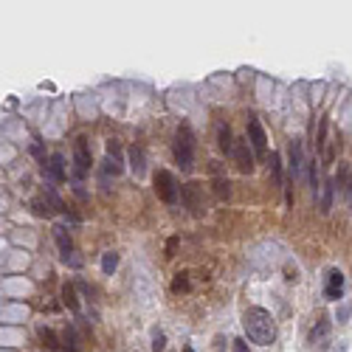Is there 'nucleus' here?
Wrapping results in <instances>:
<instances>
[{
	"mask_svg": "<svg viewBox=\"0 0 352 352\" xmlns=\"http://www.w3.org/2000/svg\"><path fill=\"white\" fill-rule=\"evenodd\" d=\"M243 327H245V335L259 346L273 344V338H276V324H273V316L265 307H248L245 310L243 313Z\"/></svg>",
	"mask_w": 352,
	"mask_h": 352,
	"instance_id": "f257e3e1",
	"label": "nucleus"
},
{
	"mask_svg": "<svg viewBox=\"0 0 352 352\" xmlns=\"http://www.w3.org/2000/svg\"><path fill=\"white\" fill-rule=\"evenodd\" d=\"M175 161L183 172H192V166H194V133L189 124H181L175 133Z\"/></svg>",
	"mask_w": 352,
	"mask_h": 352,
	"instance_id": "f03ea898",
	"label": "nucleus"
},
{
	"mask_svg": "<svg viewBox=\"0 0 352 352\" xmlns=\"http://www.w3.org/2000/svg\"><path fill=\"white\" fill-rule=\"evenodd\" d=\"M155 194L166 206H175L178 203V183H175V175L169 169H158L155 172Z\"/></svg>",
	"mask_w": 352,
	"mask_h": 352,
	"instance_id": "7ed1b4c3",
	"label": "nucleus"
},
{
	"mask_svg": "<svg viewBox=\"0 0 352 352\" xmlns=\"http://www.w3.org/2000/svg\"><path fill=\"white\" fill-rule=\"evenodd\" d=\"M73 181L79 183L82 178H85V172L91 169V164H93V158H91V146H87V138L85 135H79V138L73 141Z\"/></svg>",
	"mask_w": 352,
	"mask_h": 352,
	"instance_id": "20e7f679",
	"label": "nucleus"
},
{
	"mask_svg": "<svg viewBox=\"0 0 352 352\" xmlns=\"http://www.w3.org/2000/svg\"><path fill=\"white\" fill-rule=\"evenodd\" d=\"M231 155H234V164L243 175H251L254 172V152H251L248 141L245 138H234V146H231Z\"/></svg>",
	"mask_w": 352,
	"mask_h": 352,
	"instance_id": "39448f33",
	"label": "nucleus"
},
{
	"mask_svg": "<svg viewBox=\"0 0 352 352\" xmlns=\"http://www.w3.org/2000/svg\"><path fill=\"white\" fill-rule=\"evenodd\" d=\"M248 146H251V152L254 155H265L268 152V135H265V130H262V124H259V119L256 115H251V122H248Z\"/></svg>",
	"mask_w": 352,
	"mask_h": 352,
	"instance_id": "423d86ee",
	"label": "nucleus"
},
{
	"mask_svg": "<svg viewBox=\"0 0 352 352\" xmlns=\"http://www.w3.org/2000/svg\"><path fill=\"white\" fill-rule=\"evenodd\" d=\"M316 146H318V155H321V164H333V141H330V122L327 119H321L318 122V141H316Z\"/></svg>",
	"mask_w": 352,
	"mask_h": 352,
	"instance_id": "0eeeda50",
	"label": "nucleus"
},
{
	"mask_svg": "<svg viewBox=\"0 0 352 352\" xmlns=\"http://www.w3.org/2000/svg\"><path fill=\"white\" fill-rule=\"evenodd\" d=\"M200 192H203V186H200L197 181H189L186 186H183V197H186V206H189V212H192L194 217H200V214H203Z\"/></svg>",
	"mask_w": 352,
	"mask_h": 352,
	"instance_id": "6e6552de",
	"label": "nucleus"
},
{
	"mask_svg": "<svg viewBox=\"0 0 352 352\" xmlns=\"http://www.w3.org/2000/svg\"><path fill=\"white\" fill-rule=\"evenodd\" d=\"M324 296L330 299V302H338L341 296H344V273L341 271H330L327 273V285H324Z\"/></svg>",
	"mask_w": 352,
	"mask_h": 352,
	"instance_id": "1a4fd4ad",
	"label": "nucleus"
},
{
	"mask_svg": "<svg viewBox=\"0 0 352 352\" xmlns=\"http://www.w3.org/2000/svg\"><path fill=\"white\" fill-rule=\"evenodd\" d=\"M127 158H130V169H133V175L141 181V178L146 175V155H144V146L133 144V146H130V152H127Z\"/></svg>",
	"mask_w": 352,
	"mask_h": 352,
	"instance_id": "9d476101",
	"label": "nucleus"
},
{
	"mask_svg": "<svg viewBox=\"0 0 352 352\" xmlns=\"http://www.w3.org/2000/svg\"><path fill=\"white\" fill-rule=\"evenodd\" d=\"M302 166H304V155H302V141L293 138L290 141V181H299L302 178Z\"/></svg>",
	"mask_w": 352,
	"mask_h": 352,
	"instance_id": "9b49d317",
	"label": "nucleus"
},
{
	"mask_svg": "<svg viewBox=\"0 0 352 352\" xmlns=\"http://www.w3.org/2000/svg\"><path fill=\"white\" fill-rule=\"evenodd\" d=\"M45 169H48V175L54 178L56 183H65L68 181V169H65V155H60V152H54L48 158V164H45Z\"/></svg>",
	"mask_w": 352,
	"mask_h": 352,
	"instance_id": "f8f14e48",
	"label": "nucleus"
},
{
	"mask_svg": "<svg viewBox=\"0 0 352 352\" xmlns=\"http://www.w3.org/2000/svg\"><path fill=\"white\" fill-rule=\"evenodd\" d=\"M54 240H56V248H60L62 256L73 254V240H71V234H68L65 225H54Z\"/></svg>",
	"mask_w": 352,
	"mask_h": 352,
	"instance_id": "ddd939ff",
	"label": "nucleus"
},
{
	"mask_svg": "<svg viewBox=\"0 0 352 352\" xmlns=\"http://www.w3.org/2000/svg\"><path fill=\"white\" fill-rule=\"evenodd\" d=\"M214 194H217V200H228L231 194V183L225 175H220V169L214 166Z\"/></svg>",
	"mask_w": 352,
	"mask_h": 352,
	"instance_id": "4468645a",
	"label": "nucleus"
},
{
	"mask_svg": "<svg viewBox=\"0 0 352 352\" xmlns=\"http://www.w3.org/2000/svg\"><path fill=\"white\" fill-rule=\"evenodd\" d=\"M62 302L68 304V310H71V313H79V296H76V285L65 282V287H62Z\"/></svg>",
	"mask_w": 352,
	"mask_h": 352,
	"instance_id": "2eb2a0df",
	"label": "nucleus"
},
{
	"mask_svg": "<svg viewBox=\"0 0 352 352\" xmlns=\"http://www.w3.org/2000/svg\"><path fill=\"white\" fill-rule=\"evenodd\" d=\"M333 194H335V183H333V178H327L321 186V214H330V209H333Z\"/></svg>",
	"mask_w": 352,
	"mask_h": 352,
	"instance_id": "dca6fc26",
	"label": "nucleus"
},
{
	"mask_svg": "<svg viewBox=\"0 0 352 352\" xmlns=\"http://www.w3.org/2000/svg\"><path fill=\"white\" fill-rule=\"evenodd\" d=\"M330 333V318L324 316L321 321H318V327H313V333H310V344H321L324 338H327Z\"/></svg>",
	"mask_w": 352,
	"mask_h": 352,
	"instance_id": "f3484780",
	"label": "nucleus"
},
{
	"mask_svg": "<svg viewBox=\"0 0 352 352\" xmlns=\"http://www.w3.org/2000/svg\"><path fill=\"white\" fill-rule=\"evenodd\" d=\"M62 346H65L68 352H79V338H76V330L73 327L62 330Z\"/></svg>",
	"mask_w": 352,
	"mask_h": 352,
	"instance_id": "a211bd4d",
	"label": "nucleus"
},
{
	"mask_svg": "<svg viewBox=\"0 0 352 352\" xmlns=\"http://www.w3.org/2000/svg\"><path fill=\"white\" fill-rule=\"evenodd\" d=\"M231 146H234V135H231V127L228 124H220V150L225 155H231Z\"/></svg>",
	"mask_w": 352,
	"mask_h": 352,
	"instance_id": "6ab92c4d",
	"label": "nucleus"
},
{
	"mask_svg": "<svg viewBox=\"0 0 352 352\" xmlns=\"http://www.w3.org/2000/svg\"><path fill=\"white\" fill-rule=\"evenodd\" d=\"M40 341H43L48 349H56V346H60V338H56V333L51 327H40Z\"/></svg>",
	"mask_w": 352,
	"mask_h": 352,
	"instance_id": "aec40b11",
	"label": "nucleus"
},
{
	"mask_svg": "<svg viewBox=\"0 0 352 352\" xmlns=\"http://www.w3.org/2000/svg\"><path fill=\"white\" fill-rule=\"evenodd\" d=\"M115 268H119V254H115V251H107V254L102 256V271L104 273H113Z\"/></svg>",
	"mask_w": 352,
	"mask_h": 352,
	"instance_id": "412c9836",
	"label": "nucleus"
},
{
	"mask_svg": "<svg viewBox=\"0 0 352 352\" xmlns=\"http://www.w3.org/2000/svg\"><path fill=\"white\" fill-rule=\"evenodd\" d=\"M271 169H273V178H276V183H285V178H282V161H279V152H271Z\"/></svg>",
	"mask_w": 352,
	"mask_h": 352,
	"instance_id": "4be33fe9",
	"label": "nucleus"
},
{
	"mask_svg": "<svg viewBox=\"0 0 352 352\" xmlns=\"http://www.w3.org/2000/svg\"><path fill=\"white\" fill-rule=\"evenodd\" d=\"M172 290L175 293H186L189 290V273H178L175 279H172Z\"/></svg>",
	"mask_w": 352,
	"mask_h": 352,
	"instance_id": "5701e85b",
	"label": "nucleus"
},
{
	"mask_svg": "<svg viewBox=\"0 0 352 352\" xmlns=\"http://www.w3.org/2000/svg\"><path fill=\"white\" fill-rule=\"evenodd\" d=\"M164 349H166V335L161 330H155L152 333V352H164Z\"/></svg>",
	"mask_w": 352,
	"mask_h": 352,
	"instance_id": "b1692460",
	"label": "nucleus"
},
{
	"mask_svg": "<svg viewBox=\"0 0 352 352\" xmlns=\"http://www.w3.org/2000/svg\"><path fill=\"white\" fill-rule=\"evenodd\" d=\"M107 158L115 161V164H122V150H119L115 141H107Z\"/></svg>",
	"mask_w": 352,
	"mask_h": 352,
	"instance_id": "393cba45",
	"label": "nucleus"
},
{
	"mask_svg": "<svg viewBox=\"0 0 352 352\" xmlns=\"http://www.w3.org/2000/svg\"><path fill=\"white\" fill-rule=\"evenodd\" d=\"M31 209H34V214H37V217H51L48 203H43V200H34V203H31Z\"/></svg>",
	"mask_w": 352,
	"mask_h": 352,
	"instance_id": "a878e982",
	"label": "nucleus"
},
{
	"mask_svg": "<svg viewBox=\"0 0 352 352\" xmlns=\"http://www.w3.org/2000/svg\"><path fill=\"white\" fill-rule=\"evenodd\" d=\"M62 262H65V265H71V268H82V256H76V251H73V254H68V256H62Z\"/></svg>",
	"mask_w": 352,
	"mask_h": 352,
	"instance_id": "bb28decb",
	"label": "nucleus"
},
{
	"mask_svg": "<svg viewBox=\"0 0 352 352\" xmlns=\"http://www.w3.org/2000/svg\"><path fill=\"white\" fill-rule=\"evenodd\" d=\"M231 346H234V352H251L248 344H245V338H234V341H231Z\"/></svg>",
	"mask_w": 352,
	"mask_h": 352,
	"instance_id": "cd10ccee",
	"label": "nucleus"
},
{
	"mask_svg": "<svg viewBox=\"0 0 352 352\" xmlns=\"http://www.w3.org/2000/svg\"><path fill=\"white\" fill-rule=\"evenodd\" d=\"M346 318H349V307H341V310H338V321L344 324Z\"/></svg>",
	"mask_w": 352,
	"mask_h": 352,
	"instance_id": "c85d7f7f",
	"label": "nucleus"
},
{
	"mask_svg": "<svg viewBox=\"0 0 352 352\" xmlns=\"http://www.w3.org/2000/svg\"><path fill=\"white\" fill-rule=\"evenodd\" d=\"M175 245H178V237H172V240H169V245H166V256H172V251H175Z\"/></svg>",
	"mask_w": 352,
	"mask_h": 352,
	"instance_id": "c756f323",
	"label": "nucleus"
},
{
	"mask_svg": "<svg viewBox=\"0 0 352 352\" xmlns=\"http://www.w3.org/2000/svg\"><path fill=\"white\" fill-rule=\"evenodd\" d=\"M183 352H194V349H192V346H189V344H186V346H183Z\"/></svg>",
	"mask_w": 352,
	"mask_h": 352,
	"instance_id": "7c9ffc66",
	"label": "nucleus"
},
{
	"mask_svg": "<svg viewBox=\"0 0 352 352\" xmlns=\"http://www.w3.org/2000/svg\"><path fill=\"white\" fill-rule=\"evenodd\" d=\"M349 203H352V183H349Z\"/></svg>",
	"mask_w": 352,
	"mask_h": 352,
	"instance_id": "2f4dec72",
	"label": "nucleus"
}]
</instances>
